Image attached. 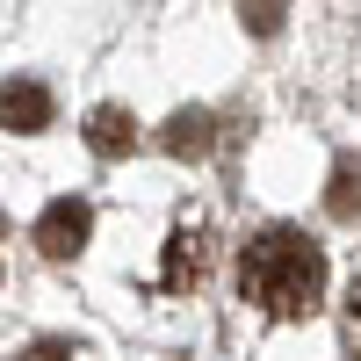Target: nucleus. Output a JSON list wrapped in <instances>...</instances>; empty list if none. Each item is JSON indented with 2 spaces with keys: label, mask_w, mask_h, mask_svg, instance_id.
Returning <instances> with one entry per match:
<instances>
[{
  "label": "nucleus",
  "mask_w": 361,
  "mask_h": 361,
  "mask_svg": "<svg viewBox=\"0 0 361 361\" xmlns=\"http://www.w3.org/2000/svg\"><path fill=\"white\" fill-rule=\"evenodd\" d=\"M238 289L267 318H311L325 304V246L304 238L296 224H267L238 253Z\"/></svg>",
  "instance_id": "obj_1"
},
{
  "label": "nucleus",
  "mask_w": 361,
  "mask_h": 361,
  "mask_svg": "<svg viewBox=\"0 0 361 361\" xmlns=\"http://www.w3.org/2000/svg\"><path fill=\"white\" fill-rule=\"evenodd\" d=\"M202 275H209V217H202V209H188V217L173 224V238H166L159 289H166V296H180V289H195Z\"/></svg>",
  "instance_id": "obj_2"
},
{
  "label": "nucleus",
  "mask_w": 361,
  "mask_h": 361,
  "mask_svg": "<svg viewBox=\"0 0 361 361\" xmlns=\"http://www.w3.org/2000/svg\"><path fill=\"white\" fill-rule=\"evenodd\" d=\"M87 231H94V209H87L80 195H58L44 217H37V246H44L51 260H73V253L87 246Z\"/></svg>",
  "instance_id": "obj_3"
},
{
  "label": "nucleus",
  "mask_w": 361,
  "mask_h": 361,
  "mask_svg": "<svg viewBox=\"0 0 361 361\" xmlns=\"http://www.w3.org/2000/svg\"><path fill=\"white\" fill-rule=\"evenodd\" d=\"M0 130H51V87L44 80H8L0 87Z\"/></svg>",
  "instance_id": "obj_4"
},
{
  "label": "nucleus",
  "mask_w": 361,
  "mask_h": 361,
  "mask_svg": "<svg viewBox=\"0 0 361 361\" xmlns=\"http://www.w3.org/2000/svg\"><path fill=\"white\" fill-rule=\"evenodd\" d=\"M159 145H166L173 159H209V145H217V116H209V109H173L166 130H159Z\"/></svg>",
  "instance_id": "obj_5"
},
{
  "label": "nucleus",
  "mask_w": 361,
  "mask_h": 361,
  "mask_svg": "<svg viewBox=\"0 0 361 361\" xmlns=\"http://www.w3.org/2000/svg\"><path fill=\"white\" fill-rule=\"evenodd\" d=\"M87 145H94L102 159H123V152H137V116H130V109H116V102L87 109Z\"/></svg>",
  "instance_id": "obj_6"
},
{
  "label": "nucleus",
  "mask_w": 361,
  "mask_h": 361,
  "mask_svg": "<svg viewBox=\"0 0 361 361\" xmlns=\"http://www.w3.org/2000/svg\"><path fill=\"white\" fill-rule=\"evenodd\" d=\"M325 209H333L340 224H354V217H361V159H354V152H340V166H333V195H325Z\"/></svg>",
  "instance_id": "obj_7"
},
{
  "label": "nucleus",
  "mask_w": 361,
  "mask_h": 361,
  "mask_svg": "<svg viewBox=\"0 0 361 361\" xmlns=\"http://www.w3.org/2000/svg\"><path fill=\"white\" fill-rule=\"evenodd\" d=\"M282 8H289V0H238V22H246L253 37H275V29H282Z\"/></svg>",
  "instance_id": "obj_8"
},
{
  "label": "nucleus",
  "mask_w": 361,
  "mask_h": 361,
  "mask_svg": "<svg viewBox=\"0 0 361 361\" xmlns=\"http://www.w3.org/2000/svg\"><path fill=\"white\" fill-rule=\"evenodd\" d=\"M340 340H347V354L361 361V275H354V289H347V311H340Z\"/></svg>",
  "instance_id": "obj_9"
},
{
  "label": "nucleus",
  "mask_w": 361,
  "mask_h": 361,
  "mask_svg": "<svg viewBox=\"0 0 361 361\" xmlns=\"http://www.w3.org/2000/svg\"><path fill=\"white\" fill-rule=\"evenodd\" d=\"M29 361H73V347H58V340H44V347H29Z\"/></svg>",
  "instance_id": "obj_10"
}]
</instances>
